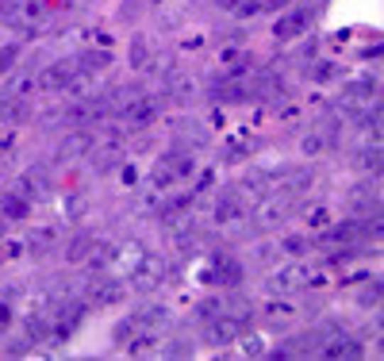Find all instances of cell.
<instances>
[{
    "label": "cell",
    "instance_id": "1",
    "mask_svg": "<svg viewBox=\"0 0 384 361\" xmlns=\"http://www.w3.org/2000/svg\"><path fill=\"white\" fill-rule=\"evenodd\" d=\"M246 330H250V308H242V303L219 311V316H212V319H204V342H212V346L238 342Z\"/></svg>",
    "mask_w": 384,
    "mask_h": 361
},
{
    "label": "cell",
    "instance_id": "2",
    "mask_svg": "<svg viewBox=\"0 0 384 361\" xmlns=\"http://www.w3.org/2000/svg\"><path fill=\"white\" fill-rule=\"evenodd\" d=\"M165 277H170V262L162 254H143V250L135 254V262H131V284L138 292H154Z\"/></svg>",
    "mask_w": 384,
    "mask_h": 361
},
{
    "label": "cell",
    "instance_id": "3",
    "mask_svg": "<svg viewBox=\"0 0 384 361\" xmlns=\"http://www.w3.org/2000/svg\"><path fill=\"white\" fill-rule=\"evenodd\" d=\"M124 300V284H119L116 277H89L85 281V292H81V303L85 308H111V303Z\"/></svg>",
    "mask_w": 384,
    "mask_h": 361
},
{
    "label": "cell",
    "instance_id": "4",
    "mask_svg": "<svg viewBox=\"0 0 384 361\" xmlns=\"http://www.w3.org/2000/svg\"><path fill=\"white\" fill-rule=\"evenodd\" d=\"M323 273L312 269V265H288V269H277L269 277V289L273 292H296V289H307V284H323L319 281Z\"/></svg>",
    "mask_w": 384,
    "mask_h": 361
},
{
    "label": "cell",
    "instance_id": "5",
    "mask_svg": "<svg viewBox=\"0 0 384 361\" xmlns=\"http://www.w3.org/2000/svg\"><path fill=\"white\" fill-rule=\"evenodd\" d=\"M77 73H81V62H73V58H62V62H54L50 70L39 77V85L46 92H62V89H70L73 81H77Z\"/></svg>",
    "mask_w": 384,
    "mask_h": 361
},
{
    "label": "cell",
    "instance_id": "6",
    "mask_svg": "<svg viewBox=\"0 0 384 361\" xmlns=\"http://www.w3.org/2000/svg\"><path fill=\"white\" fill-rule=\"evenodd\" d=\"M208 284H238L242 281V265L235 262V258H227V254H215L212 258V265L200 273Z\"/></svg>",
    "mask_w": 384,
    "mask_h": 361
},
{
    "label": "cell",
    "instance_id": "7",
    "mask_svg": "<svg viewBox=\"0 0 384 361\" xmlns=\"http://www.w3.org/2000/svg\"><path fill=\"white\" fill-rule=\"evenodd\" d=\"M323 357H334V361H346V357H361V342L353 335H342V330H331L319 346Z\"/></svg>",
    "mask_w": 384,
    "mask_h": 361
},
{
    "label": "cell",
    "instance_id": "8",
    "mask_svg": "<svg viewBox=\"0 0 384 361\" xmlns=\"http://www.w3.org/2000/svg\"><path fill=\"white\" fill-rule=\"evenodd\" d=\"M288 204H292L288 196H269V193H265V200L254 208V223H258V227H277V223L288 215Z\"/></svg>",
    "mask_w": 384,
    "mask_h": 361
},
{
    "label": "cell",
    "instance_id": "9",
    "mask_svg": "<svg viewBox=\"0 0 384 361\" xmlns=\"http://www.w3.org/2000/svg\"><path fill=\"white\" fill-rule=\"evenodd\" d=\"M307 27H312V12H307V8H300V12H288L285 20L273 27V31H277V39H296V35H304Z\"/></svg>",
    "mask_w": 384,
    "mask_h": 361
},
{
    "label": "cell",
    "instance_id": "10",
    "mask_svg": "<svg viewBox=\"0 0 384 361\" xmlns=\"http://www.w3.org/2000/svg\"><path fill=\"white\" fill-rule=\"evenodd\" d=\"M46 188H50V185H46V177L39 173V169H31V173H23V177H20V185H16V196L31 204V200H43Z\"/></svg>",
    "mask_w": 384,
    "mask_h": 361
},
{
    "label": "cell",
    "instance_id": "11",
    "mask_svg": "<svg viewBox=\"0 0 384 361\" xmlns=\"http://www.w3.org/2000/svg\"><path fill=\"white\" fill-rule=\"evenodd\" d=\"M43 16H46V12H43L39 0H23V4L12 12V23H20V27H35V23H43Z\"/></svg>",
    "mask_w": 384,
    "mask_h": 361
},
{
    "label": "cell",
    "instance_id": "12",
    "mask_svg": "<svg viewBox=\"0 0 384 361\" xmlns=\"http://www.w3.org/2000/svg\"><path fill=\"white\" fill-rule=\"evenodd\" d=\"M269 323H277V327H288V323H296V303L292 300H277V303H269Z\"/></svg>",
    "mask_w": 384,
    "mask_h": 361
},
{
    "label": "cell",
    "instance_id": "13",
    "mask_svg": "<svg viewBox=\"0 0 384 361\" xmlns=\"http://www.w3.org/2000/svg\"><path fill=\"white\" fill-rule=\"evenodd\" d=\"M235 220H242V204L235 200V196L219 200V208H215V223H235Z\"/></svg>",
    "mask_w": 384,
    "mask_h": 361
},
{
    "label": "cell",
    "instance_id": "14",
    "mask_svg": "<svg viewBox=\"0 0 384 361\" xmlns=\"http://www.w3.org/2000/svg\"><path fill=\"white\" fill-rule=\"evenodd\" d=\"M369 100H373V81H361V85L346 89V104H350V108H361V104H369Z\"/></svg>",
    "mask_w": 384,
    "mask_h": 361
},
{
    "label": "cell",
    "instance_id": "15",
    "mask_svg": "<svg viewBox=\"0 0 384 361\" xmlns=\"http://www.w3.org/2000/svg\"><path fill=\"white\" fill-rule=\"evenodd\" d=\"M92 242H97V239H89V235L73 239V242H70V250H65V258H70V262H85V258H89V250H92Z\"/></svg>",
    "mask_w": 384,
    "mask_h": 361
},
{
    "label": "cell",
    "instance_id": "16",
    "mask_svg": "<svg viewBox=\"0 0 384 361\" xmlns=\"http://www.w3.org/2000/svg\"><path fill=\"white\" fill-rule=\"evenodd\" d=\"M307 227L327 231V227H331V212H327V208H307Z\"/></svg>",
    "mask_w": 384,
    "mask_h": 361
},
{
    "label": "cell",
    "instance_id": "17",
    "mask_svg": "<svg viewBox=\"0 0 384 361\" xmlns=\"http://www.w3.org/2000/svg\"><path fill=\"white\" fill-rule=\"evenodd\" d=\"M170 89L181 92V100H192V97H196V81H189V77H173Z\"/></svg>",
    "mask_w": 384,
    "mask_h": 361
},
{
    "label": "cell",
    "instance_id": "18",
    "mask_svg": "<svg viewBox=\"0 0 384 361\" xmlns=\"http://www.w3.org/2000/svg\"><path fill=\"white\" fill-rule=\"evenodd\" d=\"M116 166H119V150L116 146L100 150V154H97V169H100V173H104V169H116Z\"/></svg>",
    "mask_w": 384,
    "mask_h": 361
},
{
    "label": "cell",
    "instance_id": "19",
    "mask_svg": "<svg viewBox=\"0 0 384 361\" xmlns=\"http://www.w3.org/2000/svg\"><path fill=\"white\" fill-rule=\"evenodd\" d=\"M12 323H16V308H12V303H0V335H4Z\"/></svg>",
    "mask_w": 384,
    "mask_h": 361
},
{
    "label": "cell",
    "instance_id": "20",
    "mask_svg": "<svg viewBox=\"0 0 384 361\" xmlns=\"http://www.w3.org/2000/svg\"><path fill=\"white\" fill-rule=\"evenodd\" d=\"M4 227H8V220H4V196H0V235H4Z\"/></svg>",
    "mask_w": 384,
    "mask_h": 361
},
{
    "label": "cell",
    "instance_id": "21",
    "mask_svg": "<svg viewBox=\"0 0 384 361\" xmlns=\"http://www.w3.org/2000/svg\"><path fill=\"white\" fill-rule=\"evenodd\" d=\"M265 8H280V4H288V0H261Z\"/></svg>",
    "mask_w": 384,
    "mask_h": 361
}]
</instances>
